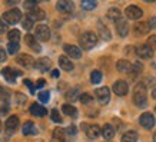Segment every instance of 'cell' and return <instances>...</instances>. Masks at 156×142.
Segmentation results:
<instances>
[{"instance_id": "cell-44", "label": "cell", "mask_w": 156, "mask_h": 142, "mask_svg": "<svg viewBox=\"0 0 156 142\" xmlns=\"http://www.w3.org/2000/svg\"><path fill=\"white\" fill-rule=\"evenodd\" d=\"M23 83L29 88V90H30V93H32V95H33L34 92H36V86H34L33 83H32V82L29 81V79H23Z\"/></svg>"}, {"instance_id": "cell-2", "label": "cell", "mask_w": 156, "mask_h": 142, "mask_svg": "<svg viewBox=\"0 0 156 142\" xmlns=\"http://www.w3.org/2000/svg\"><path fill=\"white\" fill-rule=\"evenodd\" d=\"M79 43L82 45V47L85 50H90V49H93L98 45V36L93 32H85L79 39Z\"/></svg>"}, {"instance_id": "cell-32", "label": "cell", "mask_w": 156, "mask_h": 142, "mask_svg": "<svg viewBox=\"0 0 156 142\" xmlns=\"http://www.w3.org/2000/svg\"><path fill=\"white\" fill-rule=\"evenodd\" d=\"M99 32H100V36L103 40H110V32L106 26H103L102 23H99Z\"/></svg>"}, {"instance_id": "cell-14", "label": "cell", "mask_w": 156, "mask_h": 142, "mask_svg": "<svg viewBox=\"0 0 156 142\" xmlns=\"http://www.w3.org/2000/svg\"><path fill=\"white\" fill-rule=\"evenodd\" d=\"M128 90H129V86L125 81H118L113 83V92L116 95H119V96H125L128 93Z\"/></svg>"}, {"instance_id": "cell-10", "label": "cell", "mask_w": 156, "mask_h": 142, "mask_svg": "<svg viewBox=\"0 0 156 142\" xmlns=\"http://www.w3.org/2000/svg\"><path fill=\"white\" fill-rule=\"evenodd\" d=\"M34 67H36L39 72H48V71H50V67H52V62H50V59H48V57H40V59L36 60Z\"/></svg>"}, {"instance_id": "cell-40", "label": "cell", "mask_w": 156, "mask_h": 142, "mask_svg": "<svg viewBox=\"0 0 156 142\" xmlns=\"http://www.w3.org/2000/svg\"><path fill=\"white\" fill-rule=\"evenodd\" d=\"M80 102L83 105H87V104H90V102H93V98L87 93H83V95H80Z\"/></svg>"}, {"instance_id": "cell-46", "label": "cell", "mask_w": 156, "mask_h": 142, "mask_svg": "<svg viewBox=\"0 0 156 142\" xmlns=\"http://www.w3.org/2000/svg\"><path fill=\"white\" fill-rule=\"evenodd\" d=\"M6 59H7V56H6V50L0 47V63H2V62H5Z\"/></svg>"}, {"instance_id": "cell-18", "label": "cell", "mask_w": 156, "mask_h": 142, "mask_svg": "<svg viewBox=\"0 0 156 142\" xmlns=\"http://www.w3.org/2000/svg\"><path fill=\"white\" fill-rule=\"evenodd\" d=\"M27 17L30 20H33V22H37V20H43L44 17H46V13H44V10L39 9V7H36L34 10H32V12H29Z\"/></svg>"}, {"instance_id": "cell-7", "label": "cell", "mask_w": 156, "mask_h": 142, "mask_svg": "<svg viewBox=\"0 0 156 142\" xmlns=\"http://www.w3.org/2000/svg\"><path fill=\"white\" fill-rule=\"evenodd\" d=\"M36 38L39 40H42V42H48L50 39V29L48 26H44V24H39L36 27Z\"/></svg>"}, {"instance_id": "cell-30", "label": "cell", "mask_w": 156, "mask_h": 142, "mask_svg": "<svg viewBox=\"0 0 156 142\" xmlns=\"http://www.w3.org/2000/svg\"><path fill=\"white\" fill-rule=\"evenodd\" d=\"M7 38H9L10 43H19L20 32L17 30V29H14V30H10L9 33H7Z\"/></svg>"}, {"instance_id": "cell-1", "label": "cell", "mask_w": 156, "mask_h": 142, "mask_svg": "<svg viewBox=\"0 0 156 142\" xmlns=\"http://www.w3.org/2000/svg\"><path fill=\"white\" fill-rule=\"evenodd\" d=\"M133 102L139 108H145L147 105V93L145 83H137L133 89Z\"/></svg>"}, {"instance_id": "cell-41", "label": "cell", "mask_w": 156, "mask_h": 142, "mask_svg": "<svg viewBox=\"0 0 156 142\" xmlns=\"http://www.w3.org/2000/svg\"><path fill=\"white\" fill-rule=\"evenodd\" d=\"M7 50L9 53H17L19 52V43H9V46H7Z\"/></svg>"}, {"instance_id": "cell-48", "label": "cell", "mask_w": 156, "mask_h": 142, "mask_svg": "<svg viewBox=\"0 0 156 142\" xmlns=\"http://www.w3.org/2000/svg\"><path fill=\"white\" fill-rule=\"evenodd\" d=\"M147 24H149V29H155L156 27V17H152Z\"/></svg>"}, {"instance_id": "cell-50", "label": "cell", "mask_w": 156, "mask_h": 142, "mask_svg": "<svg viewBox=\"0 0 156 142\" xmlns=\"http://www.w3.org/2000/svg\"><path fill=\"white\" fill-rule=\"evenodd\" d=\"M52 76H53V78H57V76H59V71H53L52 72Z\"/></svg>"}, {"instance_id": "cell-38", "label": "cell", "mask_w": 156, "mask_h": 142, "mask_svg": "<svg viewBox=\"0 0 156 142\" xmlns=\"http://www.w3.org/2000/svg\"><path fill=\"white\" fill-rule=\"evenodd\" d=\"M10 98V92L9 89H6L3 86H0V99L2 100H7Z\"/></svg>"}, {"instance_id": "cell-5", "label": "cell", "mask_w": 156, "mask_h": 142, "mask_svg": "<svg viewBox=\"0 0 156 142\" xmlns=\"http://www.w3.org/2000/svg\"><path fill=\"white\" fill-rule=\"evenodd\" d=\"M2 75H3V78H5L7 82L14 83V82H16V78L22 75V72L16 71V69H13V67H5V69L2 71Z\"/></svg>"}, {"instance_id": "cell-33", "label": "cell", "mask_w": 156, "mask_h": 142, "mask_svg": "<svg viewBox=\"0 0 156 142\" xmlns=\"http://www.w3.org/2000/svg\"><path fill=\"white\" fill-rule=\"evenodd\" d=\"M102 81V72L100 71H93L92 73H90V82L92 83H99V82Z\"/></svg>"}, {"instance_id": "cell-17", "label": "cell", "mask_w": 156, "mask_h": 142, "mask_svg": "<svg viewBox=\"0 0 156 142\" xmlns=\"http://www.w3.org/2000/svg\"><path fill=\"white\" fill-rule=\"evenodd\" d=\"M5 125H6V129H7L9 133L14 132V131L17 129V126H19V118H17V116H9Z\"/></svg>"}, {"instance_id": "cell-4", "label": "cell", "mask_w": 156, "mask_h": 142, "mask_svg": "<svg viewBox=\"0 0 156 142\" xmlns=\"http://www.w3.org/2000/svg\"><path fill=\"white\" fill-rule=\"evenodd\" d=\"M139 122L145 129H152L155 126V116L151 114V112H145V114L140 115L139 118Z\"/></svg>"}, {"instance_id": "cell-37", "label": "cell", "mask_w": 156, "mask_h": 142, "mask_svg": "<svg viewBox=\"0 0 156 142\" xmlns=\"http://www.w3.org/2000/svg\"><path fill=\"white\" fill-rule=\"evenodd\" d=\"M50 118H52L53 122L62 123V116H60V114H59V111H57V109H53L52 112H50Z\"/></svg>"}, {"instance_id": "cell-26", "label": "cell", "mask_w": 156, "mask_h": 142, "mask_svg": "<svg viewBox=\"0 0 156 142\" xmlns=\"http://www.w3.org/2000/svg\"><path fill=\"white\" fill-rule=\"evenodd\" d=\"M102 137L106 139V141H109V139H112V138L115 137V129L112 125H109V123H106L103 128H102Z\"/></svg>"}, {"instance_id": "cell-12", "label": "cell", "mask_w": 156, "mask_h": 142, "mask_svg": "<svg viewBox=\"0 0 156 142\" xmlns=\"http://www.w3.org/2000/svg\"><path fill=\"white\" fill-rule=\"evenodd\" d=\"M83 129H85L86 135H87L90 139H95V138H98L100 135V132H102L98 125H87V123H83Z\"/></svg>"}, {"instance_id": "cell-6", "label": "cell", "mask_w": 156, "mask_h": 142, "mask_svg": "<svg viewBox=\"0 0 156 142\" xmlns=\"http://www.w3.org/2000/svg\"><path fill=\"white\" fill-rule=\"evenodd\" d=\"M96 99L99 100L102 105H106L110 100V90L109 88H99V89H96Z\"/></svg>"}, {"instance_id": "cell-22", "label": "cell", "mask_w": 156, "mask_h": 142, "mask_svg": "<svg viewBox=\"0 0 156 142\" xmlns=\"http://www.w3.org/2000/svg\"><path fill=\"white\" fill-rule=\"evenodd\" d=\"M66 129L56 128L53 131V142H66Z\"/></svg>"}, {"instance_id": "cell-53", "label": "cell", "mask_w": 156, "mask_h": 142, "mask_svg": "<svg viewBox=\"0 0 156 142\" xmlns=\"http://www.w3.org/2000/svg\"><path fill=\"white\" fill-rule=\"evenodd\" d=\"M0 131H2V122H0Z\"/></svg>"}, {"instance_id": "cell-19", "label": "cell", "mask_w": 156, "mask_h": 142, "mask_svg": "<svg viewBox=\"0 0 156 142\" xmlns=\"http://www.w3.org/2000/svg\"><path fill=\"white\" fill-rule=\"evenodd\" d=\"M30 114L33 115V116L42 118V116H44V115L48 114V111H46V108H43L42 105H39V104H33L32 106H30Z\"/></svg>"}, {"instance_id": "cell-9", "label": "cell", "mask_w": 156, "mask_h": 142, "mask_svg": "<svg viewBox=\"0 0 156 142\" xmlns=\"http://www.w3.org/2000/svg\"><path fill=\"white\" fill-rule=\"evenodd\" d=\"M126 16H128V19H132V20H139L142 17V9H139L137 6H128L126 7Z\"/></svg>"}, {"instance_id": "cell-42", "label": "cell", "mask_w": 156, "mask_h": 142, "mask_svg": "<svg viewBox=\"0 0 156 142\" xmlns=\"http://www.w3.org/2000/svg\"><path fill=\"white\" fill-rule=\"evenodd\" d=\"M37 7V2H24V9H27L29 12H32Z\"/></svg>"}, {"instance_id": "cell-29", "label": "cell", "mask_w": 156, "mask_h": 142, "mask_svg": "<svg viewBox=\"0 0 156 142\" xmlns=\"http://www.w3.org/2000/svg\"><path fill=\"white\" fill-rule=\"evenodd\" d=\"M137 141V133L135 131H128L123 133L122 142H136Z\"/></svg>"}, {"instance_id": "cell-8", "label": "cell", "mask_w": 156, "mask_h": 142, "mask_svg": "<svg viewBox=\"0 0 156 142\" xmlns=\"http://www.w3.org/2000/svg\"><path fill=\"white\" fill-rule=\"evenodd\" d=\"M16 60H17V63H19L20 66L23 67H33L34 66V59L30 55H26V53H22V55H19V56L16 57Z\"/></svg>"}, {"instance_id": "cell-39", "label": "cell", "mask_w": 156, "mask_h": 142, "mask_svg": "<svg viewBox=\"0 0 156 142\" xmlns=\"http://www.w3.org/2000/svg\"><path fill=\"white\" fill-rule=\"evenodd\" d=\"M22 24H23V29H26V30H30V29L33 27V20H30L27 16H26V17L23 19V22H22Z\"/></svg>"}, {"instance_id": "cell-31", "label": "cell", "mask_w": 156, "mask_h": 142, "mask_svg": "<svg viewBox=\"0 0 156 142\" xmlns=\"http://www.w3.org/2000/svg\"><path fill=\"white\" fill-rule=\"evenodd\" d=\"M66 99L70 100V102H75L76 99H80V96H79V89H70L69 92L66 93Z\"/></svg>"}, {"instance_id": "cell-51", "label": "cell", "mask_w": 156, "mask_h": 142, "mask_svg": "<svg viewBox=\"0 0 156 142\" xmlns=\"http://www.w3.org/2000/svg\"><path fill=\"white\" fill-rule=\"evenodd\" d=\"M152 98H153V99H156V89L152 90Z\"/></svg>"}, {"instance_id": "cell-23", "label": "cell", "mask_w": 156, "mask_h": 142, "mask_svg": "<svg viewBox=\"0 0 156 142\" xmlns=\"http://www.w3.org/2000/svg\"><path fill=\"white\" fill-rule=\"evenodd\" d=\"M108 19L110 20V22H119V20L122 19V13H120V10L119 9H116V7H112V9H109L108 10Z\"/></svg>"}, {"instance_id": "cell-27", "label": "cell", "mask_w": 156, "mask_h": 142, "mask_svg": "<svg viewBox=\"0 0 156 142\" xmlns=\"http://www.w3.org/2000/svg\"><path fill=\"white\" fill-rule=\"evenodd\" d=\"M37 133V129L34 126V123L32 121H27L24 122V126H23V135H36Z\"/></svg>"}, {"instance_id": "cell-47", "label": "cell", "mask_w": 156, "mask_h": 142, "mask_svg": "<svg viewBox=\"0 0 156 142\" xmlns=\"http://www.w3.org/2000/svg\"><path fill=\"white\" fill-rule=\"evenodd\" d=\"M6 30H7V23H6V22H2V19H0V33H3Z\"/></svg>"}, {"instance_id": "cell-11", "label": "cell", "mask_w": 156, "mask_h": 142, "mask_svg": "<svg viewBox=\"0 0 156 142\" xmlns=\"http://www.w3.org/2000/svg\"><path fill=\"white\" fill-rule=\"evenodd\" d=\"M136 55L142 59H151L153 56V49L147 45H140V46L136 49Z\"/></svg>"}, {"instance_id": "cell-54", "label": "cell", "mask_w": 156, "mask_h": 142, "mask_svg": "<svg viewBox=\"0 0 156 142\" xmlns=\"http://www.w3.org/2000/svg\"><path fill=\"white\" fill-rule=\"evenodd\" d=\"M155 112H156V108H155Z\"/></svg>"}, {"instance_id": "cell-49", "label": "cell", "mask_w": 156, "mask_h": 142, "mask_svg": "<svg viewBox=\"0 0 156 142\" xmlns=\"http://www.w3.org/2000/svg\"><path fill=\"white\" fill-rule=\"evenodd\" d=\"M43 85H44V81H39V82H37V85H36V88H42Z\"/></svg>"}, {"instance_id": "cell-36", "label": "cell", "mask_w": 156, "mask_h": 142, "mask_svg": "<svg viewBox=\"0 0 156 142\" xmlns=\"http://www.w3.org/2000/svg\"><path fill=\"white\" fill-rule=\"evenodd\" d=\"M37 98L40 102H43V104H46L49 99H50V93H49V90H42V92H39Z\"/></svg>"}, {"instance_id": "cell-28", "label": "cell", "mask_w": 156, "mask_h": 142, "mask_svg": "<svg viewBox=\"0 0 156 142\" xmlns=\"http://www.w3.org/2000/svg\"><path fill=\"white\" fill-rule=\"evenodd\" d=\"M133 30H135L136 35H145V33H147V30H149V24L145 23V22H137V23L135 24Z\"/></svg>"}, {"instance_id": "cell-43", "label": "cell", "mask_w": 156, "mask_h": 142, "mask_svg": "<svg viewBox=\"0 0 156 142\" xmlns=\"http://www.w3.org/2000/svg\"><path fill=\"white\" fill-rule=\"evenodd\" d=\"M147 46H151L153 50L156 49V35H152L147 38Z\"/></svg>"}, {"instance_id": "cell-45", "label": "cell", "mask_w": 156, "mask_h": 142, "mask_svg": "<svg viewBox=\"0 0 156 142\" xmlns=\"http://www.w3.org/2000/svg\"><path fill=\"white\" fill-rule=\"evenodd\" d=\"M66 132L69 133V135H76V132H77V129H76L75 125H70V126H69V128L66 129Z\"/></svg>"}, {"instance_id": "cell-52", "label": "cell", "mask_w": 156, "mask_h": 142, "mask_svg": "<svg viewBox=\"0 0 156 142\" xmlns=\"http://www.w3.org/2000/svg\"><path fill=\"white\" fill-rule=\"evenodd\" d=\"M153 142H156V132L153 133Z\"/></svg>"}, {"instance_id": "cell-3", "label": "cell", "mask_w": 156, "mask_h": 142, "mask_svg": "<svg viewBox=\"0 0 156 142\" xmlns=\"http://www.w3.org/2000/svg\"><path fill=\"white\" fill-rule=\"evenodd\" d=\"M20 19H22V13H20L19 9L7 10V12L3 14V20L9 24H16L17 22H20Z\"/></svg>"}, {"instance_id": "cell-24", "label": "cell", "mask_w": 156, "mask_h": 142, "mask_svg": "<svg viewBox=\"0 0 156 142\" xmlns=\"http://www.w3.org/2000/svg\"><path fill=\"white\" fill-rule=\"evenodd\" d=\"M116 69H118L119 72H122V73H128V72H130V69H132V63L128 60H125V59H122V60H119L118 63H116Z\"/></svg>"}, {"instance_id": "cell-35", "label": "cell", "mask_w": 156, "mask_h": 142, "mask_svg": "<svg viewBox=\"0 0 156 142\" xmlns=\"http://www.w3.org/2000/svg\"><path fill=\"white\" fill-rule=\"evenodd\" d=\"M142 67H143L142 65H140L139 62H136L135 65H132V69H130V72H129V73H130V75H132L133 78H136V76L139 75L140 72H142Z\"/></svg>"}, {"instance_id": "cell-15", "label": "cell", "mask_w": 156, "mask_h": 142, "mask_svg": "<svg viewBox=\"0 0 156 142\" xmlns=\"http://www.w3.org/2000/svg\"><path fill=\"white\" fill-rule=\"evenodd\" d=\"M73 7H75V5L72 2H66V0H62V2L56 3V9L62 13H70V12H73Z\"/></svg>"}, {"instance_id": "cell-25", "label": "cell", "mask_w": 156, "mask_h": 142, "mask_svg": "<svg viewBox=\"0 0 156 142\" xmlns=\"http://www.w3.org/2000/svg\"><path fill=\"white\" fill-rule=\"evenodd\" d=\"M62 111H63V114H66L67 116H70V118H77V109L70 104H65L62 106Z\"/></svg>"}, {"instance_id": "cell-34", "label": "cell", "mask_w": 156, "mask_h": 142, "mask_svg": "<svg viewBox=\"0 0 156 142\" xmlns=\"http://www.w3.org/2000/svg\"><path fill=\"white\" fill-rule=\"evenodd\" d=\"M80 5H82V7H83L85 10H93L96 6H98V3L93 2V0H83Z\"/></svg>"}, {"instance_id": "cell-16", "label": "cell", "mask_w": 156, "mask_h": 142, "mask_svg": "<svg viewBox=\"0 0 156 142\" xmlns=\"http://www.w3.org/2000/svg\"><path fill=\"white\" fill-rule=\"evenodd\" d=\"M116 32L119 33V36L125 38L129 33V24L125 19H120L119 22H116Z\"/></svg>"}, {"instance_id": "cell-20", "label": "cell", "mask_w": 156, "mask_h": 142, "mask_svg": "<svg viewBox=\"0 0 156 142\" xmlns=\"http://www.w3.org/2000/svg\"><path fill=\"white\" fill-rule=\"evenodd\" d=\"M24 42L27 43V46L30 47V49H33L36 52H40V50H42V47L39 46L37 42H36V36H33V35H26V36H24Z\"/></svg>"}, {"instance_id": "cell-21", "label": "cell", "mask_w": 156, "mask_h": 142, "mask_svg": "<svg viewBox=\"0 0 156 142\" xmlns=\"http://www.w3.org/2000/svg\"><path fill=\"white\" fill-rule=\"evenodd\" d=\"M59 66L63 69V71H66V72H70L72 69H73V63H72V60L69 59L67 56H60L59 57Z\"/></svg>"}, {"instance_id": "cell-13", "label": "cell", "mask_w": 156, "mask_h": 142, "mask_svg": "<svg viewBox=\"0 0 156 142\" xmlns=\"http://www.w3.org/2000/svg\"><path fill=\"white\" fill-rule=\"evenodd\" d=\"M65 52H66L67 56H70L73 57V59H80L82 57V50H80V47H77L75 46V45H65Z\"/></svg>"}]
</instances>
